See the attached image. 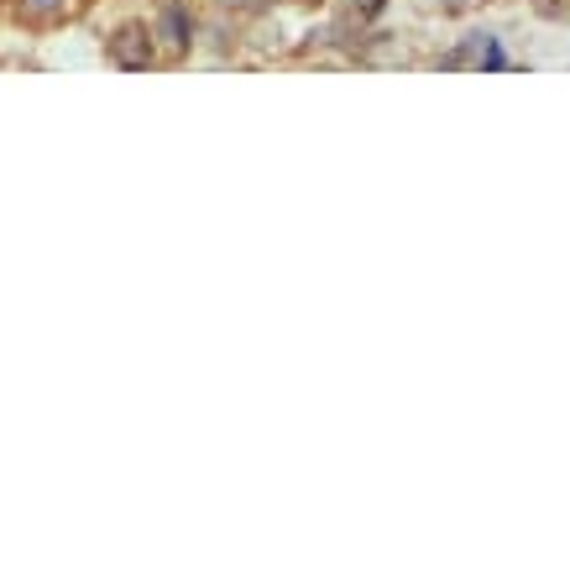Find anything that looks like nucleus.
<instances>
[{"mask_svg": "<svg viewBox=\"0 0 570 570\" xmlns=\"http://www.w3.org/2000/svg\"><path fill=\"white\" fill-rule=\"evenodd\" d=\"M110 58H116L121 68H147L152 63V42L136 32V27H126L116 42H110Z\"/></svg>", "mask_w": 570, "mask_h": 570, "instance_id": "1", "label": "nucleus"}, {"mask_svg": "<svg viewBox=\"0 0 570 570\" xmlns=\"http://www.w3.org/2000/svg\"><path fill=\"white\" fill-rule=\"evenodd\" d=\"M168 32H173V48H189V21H184V11H178V6H168Z\"/></svg>", "mask_w": 570, "mask_h": 570, "instance_id": "2", "label": "nucleus"}]
</instances>
